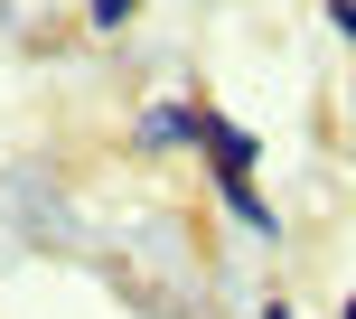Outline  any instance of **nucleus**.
I'll list each match as a JSON object with an SVG mask.
<instances>
[{"label": "nucleus", "mask_w": 356, "mask_h": 319, "mask_svg": "<svg viewBox=\"0 0 356 319\" xmlns=\"http://www.w3.org/2000/svg\"><path fill=\"white\" fill-rule=\"evenodd\" d=\"M347 319H356V301H347Z\"/></svg>", "instance_id": "nucleus-7"}, {"label": "nucleus", "mask_w": 356, "mask_h": 319, "mask_svg": "<svg viewBox=\"0 0 356 319\" xmlns=\"http://www.w3.org/2000/svg\"><path fill=\"white\" fill-rule=\"evenodd\" d=\"M85 29H94V38H113V29H131V0H85Z\"/></svg>", "instance_id": "nucleus-4"}, {"label": "nucleus", "mask_w": 356, "mask_h": 319, "mask_svg": "<svg viewBox=\"0 0 356 319\" xmlns=\"http://www.w3.org/2000/svg\"><path fill=\"white\" fill-rule=\"evenodd\" d=\"M216 188H225V216L253 235V244H282V216L263 207V188H253V178H216Z\"/></svg>", "instance_id": "nucleus-3"}, {"label": "nucleus", "mask_w": 356, "mask_h": 319, "mask_svg": "<svg viewBox=\"0 0 356 319\" xmlns=\"http://www.w3.org/2000/svg\"><path fill=\"white\" fill-rule=\"evenodd\" d=\"M263 319H291V310H282V301H263Z\"/></svg>", "instance_id": "nucleus-6"}, {"label": "nucleus", "mask_w": 356, "mask_h": 319, "mask_svg": "<svg viewBox=\"0 0 356 319\" xmlns=\"http://www.w3.org/2000/svg\"><path fill=\"white\" fill-rule=\"evenodd\" d=\"M328 29H338L347 47H356V0H328Z\"/></svg>", "instance_id": "nucleus-5"}, {"label": "nucleus", "mask_w": 356, "mask_h": 319, "mask_svg": "<svg viewBox=\"0 0 356 319\" xmlns=\"http://www.w3.org/2000/svg\"><path fill=\"white\" fill-rule=\"evenodd\" d=\"M197 150H207V169H216V178H253V160H263V150H253V132H244V123H225V113H207Z\"/></svg>", "instance_id": "nucleus-1"}, {"label": "nucleus", "mask_w": 356, "mask_h": 319, "mask_svg": "<svg viewBox=\"0 0 356 319\" xmlns=\"http://www.w3.org/2000/svg\"><path fill=\"white\" fill-rule=\"evenodd\" d=\"M197 132H207V113H197V104H150L141 123H131V141H141V150H188Z\"/></svg>", "instance_id": "nucleus-2"}]
</instances>
